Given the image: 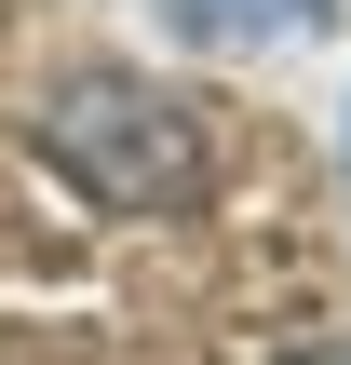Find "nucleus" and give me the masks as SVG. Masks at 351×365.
<instances>
[{"label":"nucleus","instance_id":"1","mask_svg":"<svg viewBox=\"0 0 351 365\" xmlns=\"http://www.w3.org/2000/svg\"><path fill=\"white\" fill-rule=\"evenodd\" d=\"M41 163L95 203V217H189L216 190L203 122L149 81V68H68L41 95Z\"/></svg>","mask_w":351,"mask_h":365},{"label":"nucleus","instance_id":"2","mask_svg":"<svg viewBox=\"0 0 351 365\" xmlns=\"http://www.w3.org/2000/svg\"><path fill=\"white\" fill-rule=\"evenodd\" d=\"M189 27H216V41H325V14L338 0H176Z\"/></svg>","mask_w":351,"mask_h":365},{"label":"nucleus","instance_id":"3","mask_svg":"<svg viewBox=\"0 0 351 365\" xmlns=\"http://www.w3.org/2000/svg\"><path fill=\"white\" fill-rule=\"evenodd\" d=\"M284 365H351V339H298V352H284Z\"/></svg>","mask_w":351,"mask_h":365}]
</instances>
